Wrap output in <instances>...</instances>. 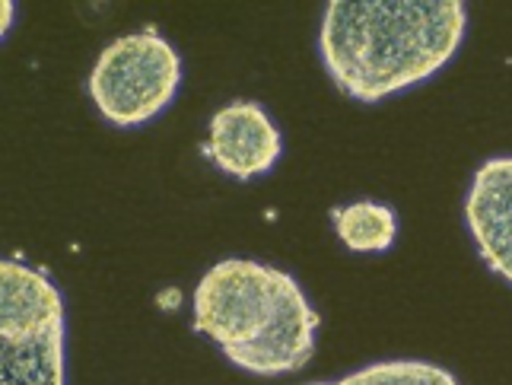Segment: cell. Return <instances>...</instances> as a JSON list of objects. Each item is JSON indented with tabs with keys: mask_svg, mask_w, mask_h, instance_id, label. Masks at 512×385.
I'll use <instances>...</instances> for the list:
<instances>
[{
	"mask_svg": "<svg viewBox=\"0 0 512 385\" xmlns=\"http://www.w3.org/2000/svg\"><path fill=\"white\" fill-rule=\"evenodd\" d=\"M334 233L357 255L388 252L398 239V214L382 201H353L331 210Z\"/></svg>",
	"mask_w": 512,
	"mask_h": 385,
	"instance_id": "cell-8",
	"label": "cell"
},
{
	"mask_svg": "<svg viewBox=\"0 0 512 385\" xmlns=\"http://www.w3.org/2000/svg\"><path fill=\"white\" fill-rule=\"evenodd\" d=\"M312 385H458L446 366L430 360H379L357 373H347L338 382H312Z\"/></svg>",
	"mask_w": 512,
	"mask_h": 385,
	"instance_id": "cell-9",
	"label": "cell"
},
{
	"mask_svg": "<svg viewBox=\"0 0 512 385\" xmlns=\"http://www.w3.org/2000/svg\"><path fill=\"white\" fill-rule=\"evenodd\" d=\"M64 296L39 268L0 261V385L64 382Z\"/></svg>",
	"mask_w": 512,
	"mask_h": 385,
	"instance_id": "cell-2",
	"label": "cell"
},
{
	"mask_svg": "<svg viewBox=\"0 0 512 385\" xmlns=\"http://www.w3.org/2000/svg\"><path fill=\"white\" fill-rule=\"evenodd\" d=\"M315 335H319V312L306 300L303 287L296 277L287 284L280 296L274 319L261 335L239 350L223 354L236 370H245L252 376H284L299 373L315 354Z\"/></svg>",
	"mask_w": 512,
	"mask_h": 385,
	"instance_id": "cell-6",
	"label": "cell"
},
{
	"mask_svg": "<svg viewBox=\"0 0 512 385\" xmlns=\"http://www.w3.org/2000/svg\"><path fill=\"white\" fill-rule=\"evenodd\" d=\"M293 274L252 258H223L210 268L191 300V328L223 354L252 344L274 319Z\"/></svg>",
	"mask_w": 512,
	"mask_h": 385,
	"instance_id": "cell-4",
	"label": "cell"
},
{
	"mask_svg": "<svg viewBox=\"0 0 512 385\" xmlns=\"http://www.w3.org/2000/svg\"><path fill=\"white\" fill-rule=\"evenodd\" d=\"M465 32L458 0H328L319 55L344 96L373 105L436 77Z\"/></svg>",
	"mask_w": 512,
	"mask_h": 385,
	"instance_id": "cell-1",
	"label": "cell"
},
{
	"mask_svg": "<svg viewBox=\"0 0 512 385\" xmlns=\"http://www.w3.org/2000/svg\"><path fill=\"white\" fill-rule=\"evenodd\" d=\"M86 86L112 128H140L175 102L182 58L156 29L128 32L99 51Z\"/></svg>",
	"mask_w": 512,
	"mask_h": 385,
	"instance_id": "cell-3",
	"label": "cell"
},
{
	"mask_svg": "<svg viewBox=\"0 0 512 385\" xmlns=\"http://www.w3.org/2000/svg\"><path fill=\"white\" fill-rule=\"evenodd\" d=\"M465 223L484 265L512 284V156L478 166L465 198Z\"/></svg>",
	"mask_w": 512,
	"mask_h": 385,
	"instance_id": "cell-7",
	"label": "cell"
},
{
	"mask_svg": "<svg viewBox=\"0 0 512 385\" xmlns=\"http://www.w3.org/2000/svg\"><path fill=\"white\" fill-rule=\"evenodd\" d=\"M280 153H284V137L261 102L236 99L210 118L204 156L229 179H258L277 166Z\"/></svg>",
	"mask_w": 512,
	"mask_h": 385,
	"instance_id": "cell-5",
	"label": "cell"
}]
</instances>
